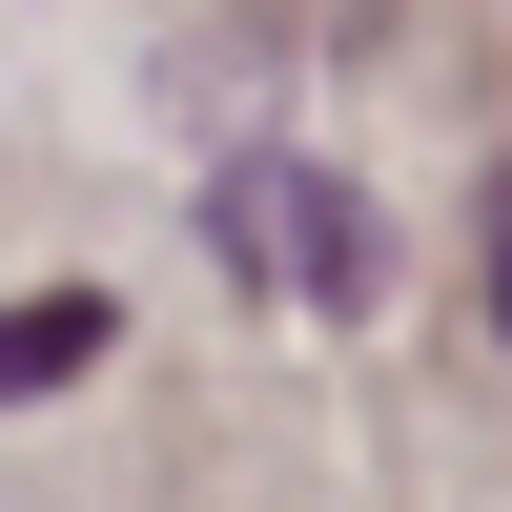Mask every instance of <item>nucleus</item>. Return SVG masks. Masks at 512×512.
Listing matches in <instances>:
<instances>
[{
	"mask_svg": "<svg viewBox=\"0 0 512 512\" xmlns=\"http://www.w3.org/2000/svg\"><path fill=\"white\" fill-rule=\"evenodd\" d=\"M472 267H492V328H512V185L472 205Z\"/></svg>",
	"mask_w": 512,
	"mask_h": 512,
	"instance_id": "nucleus-4",
	"label": "nucleus"
},
{
	"mask_svg": "<svg viewBox=\"0 0 512 512\" xmlns=\"http://www.w3.org/2000/svg\"><path fill=\"white\" fill-rule=\"evenodd\" d=\"M205 246H226L246 287H287V308H369V267H390V226H369L328 164H287V144H246L226 185H205Z\"/></svg>",
	"mask_w": 512,
	"mask_h": 512,
	"instance_id": "nucleus-1",
	"label": "nucleus"
},
{
	"mask_svg": "<svg viewBox=\"0 0 512 512\" xmlns=\"http://www.w3.org/2000/svg\"><path fill=\"white\" fill-rule=\"evenodd\" d=\"M82 369H103V308H82V287L0 308V390H82Z\"/></svg>",
	"mask_w": 512,
	"mask_h": 512,
	"instance_id": "nucleus-2",
	"label": "nucleus"
},
{
	"mask_svg": "<svg viewBox=\"0 0 512 512\" xmlns=\"http://www.w3.org/2000/svg\"><path fill=\"white\" fill-rule=\"evenodd\" d=\"M267 21H287V41H369L390 0H267Z\"/></svg>",
	"mask_w": 512,
	"mask_h": 512,
	"instance_id": "nucleus-3",
	"label": "nucleus"
}]
</instances>
